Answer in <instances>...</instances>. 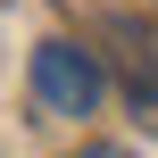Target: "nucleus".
<instances>
[{
    "label": "nucleus",
    "mask_w": 158,
    "mask_h": 158,
    "mask_svg": "<svg viewBox=\"0 0 158 158\" xmlns=\"http://www.w3.org/2000/svg\"><path fill=\"white\" fill-rule=\"evenodd\" d=\"M33 92H42L50 117H92L100 92H108V75H100L92 50H75V42H42V50H33Z\"/></svg>",
    "instance_id": "1"
},
{
    "label": "nucleus",
    "mask_w": 158,
    "mask_h": 158,
    "mask_svg": "<svg viewBox=\"0 0 158 158\" xmlns=\"http://www.w3.org/2000/svg\"><path fill=\"white\" fill-rule=\"evenodd\" d=\"M75 158H133V150H108V142H100V150H75Z\"/></svg>",
    "instance_id": "2"
}]
</instances>
